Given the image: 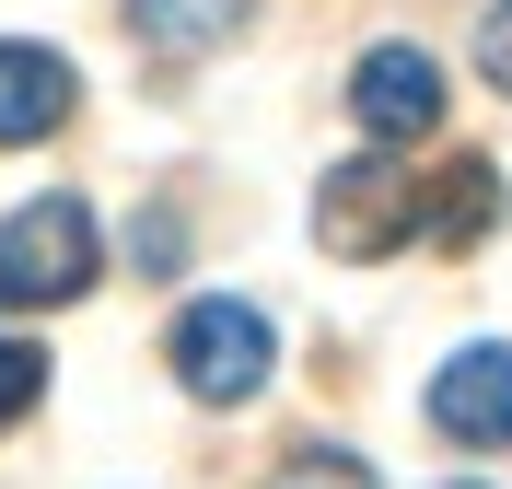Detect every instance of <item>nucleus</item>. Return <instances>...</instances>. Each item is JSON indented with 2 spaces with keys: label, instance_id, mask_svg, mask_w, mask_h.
Returning <instances> with one entry per match:
<instances>
[{
  "label": "nucleus",
  "instance_id": "nucleus-1",
  "mask_svg": "<svg viewBox=\"0 0 512 489\" xmlns=\"http://www.w3.org/2000/svg\"><path fill=\"white\" fill-rule=\"evenodd\" d=\"M408 233H419V175H408L396 152L326 163V187H315V245H326V257L373 268V257H396Z\"/></svg>",
  "mask_w": 512,
  "mask_h": 489
},
{
  "label": "nucleus",
  "instance_id": "nucleus-2",
  "mask_svg": "<svg viewBox=\"0 0 512 489\" xmlns=\"http://www.w3.org/2000/svg\"><path fill=\"white\" fill-rule=\"evenodd\" d=\"M94 292V210L82 198H24L0 222V303L12 315H47V303Z\"/></svg>",
  "mask_w": 512,
  "mask_h": 489
},
{
  "label": "nucleus",
  "instance_id": "nucleus-3",
  "mask_svg": "<svg viewBox=\"0 0 512 489\" xmlns=\"http://www.w3.org/2000/svg\"><path fill=\"white\" fill-rule=\"evenodd\" d=\"M268 361H280V338H268V315L256 303H187L175 315V385L210 396V408H245L256 385H268Z\"/></svg>",
  "mask_w": 512,
  "mask_h": 489
},
{
  "label": "nucleus",
  "instance_id": "nucleus-4",
  "mask_svg": "<svg viewBox=\"0 0 512 489\" xmlns=\"http://www.w3.org/2000/svg\"><path fill=\"white\" fill-rule=\"evenodd\" d=\"M350 117L384 140V152H396V140H431L443 129V70H431V47H361Z\"/></svg>",
  "mask_w": 512,
  "mask_h": 489
},
{
  "label": "nucleus",
  "instance_id": "nucleus-5",
  "mask_svg": "<svg viewBox=\"0 0 512 489\" xmlns=\"http://www.w3.org/2000/svg\"><path fill=\"white\" fill-rule=\"evenodd\" d=\"M431 431L443 443H478V455L512 443V338H478V350H454L431 373Z\"/></svg>",
  "mask_w": 512,
  "mask_h": 489
},
{
  "label": "nucleus",
  "instance_id": "nucleus-6",
  "mask_svg": "<svg viewBox=\"0 0 512 489\" xmlns=\"http://www.w3.org/2000/svg\"><path fill=\"white\" fill-rule=\"evenodd\" d=\"M70 129V59L59 47H0V152Z\"/></svg>",
  "mask_w": 512,
  "mask_h": 489
},
{
  "label": "nucleus",
  "instance_id": "nucleus-7",
  "mask_svg": "<svg viewBox=\"0 0 512 489\" xmlns=\"http://www.w3.org/2000/svg\"><path fill=\"white\" fill-rule=\"evenodd\" d=\"M128 35L152 59H210V47L245 35V0H128Z\"/></svg>",
  "mask_w": 512,
  "mask_h": 489
},
{
  "label": "nucleus",
  "instance_id": "nucleus-8",
  "mask_svg": "<svg viewBox=\"0 0 512 489\" xmlns=\"http://www.w3.org/2000/svg\"><path fill=\"white\" fill-rule=\"evenodd\" d=\"M501 222V163H443V175H431V187H419V233H431V245H478V233Z\"/></svg>",
  "mask_w": 512,
  "mask_h": 489
},
{
  "label": "nucleus",
  "instance_id": "nucleus-9",
  "mask_svg": "<svg viewBox=\"0 0 512 489\" xmlns=\"http://www.w3.org/2000/svg\"><path fill=\"white\" fill-rule=\"evenodd\" d=\"M268 489H373V466L338 455V443H303V455H280V478Z\"/></svg>",
  "mask_w": 512,
  "mask_h": 489
},
{
  "label": "nucleus",
  "instance_id": "nucleus-10",
  "mask_svg": "<svg viewBox=\"0 0 512 489\" xmlns=\"http://www.w3.org/2000/svg\"><path fill=\"white\" fill-rule=\"evenodd\" d=\"M35 396H47V350H35V338H0V431L24 420Z\"/></svg>",
  "mask_w": 512,
  "mask_h": 489
},
{
  "label": "nucleus",
  "instance_id": "nucleus-11",
  "mask_svg": "<svg viewBox=\"0 0 512 489\" xmlns=\"http://www.w3.org/2000/svg\"><path fill=\"white\" fill-rule=\"evenodd\" d=\"M478 70L512 94V0H489V12H478Z\"/></svg>",
  "mask_w": 512,
  "mask_h": 489
},
{
  "label": "nucleus",
  "instance_id": "nucleus-12",
  "mask_svg": "<svg viewBox=\"0 0 512 489\" xmlns=\"http://www.w3.org/2000/svg\"><path fill=\"white\" fill-rule=\"evenodd\" d=\"M466 489H478V478H466Z\"/></svg>",
  "mask_w": 512,
  "mask_h": 489
}]
</instances>
